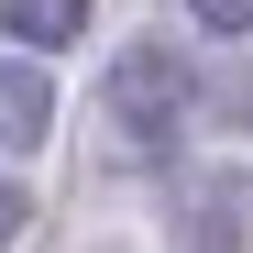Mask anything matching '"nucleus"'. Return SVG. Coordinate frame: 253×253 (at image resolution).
<instances>
[{"label":"nucleus","mask_w":253,"mask_h":253,"mask_svg":"<svg viewBox=\"0 0 253 253\" xmlns=\"http://www.w3.org/2000/svg\"><path fill=\"white\" fill-rule=\"evenodd\" d=\"M187 11H198L209 33H253V0H187Z\"/></svg>","instance_id":"5"},{"label":"nucleus","mask_w":253,"mask_h":253,"mask_svg":"<svg viewBox=\"0 0 253 253\" xmlns=\"http://www.w3.org/2000/svg\"><path fill=\"white\" fill-rule=\"evenodd\" d=\"M187 110H198V77L176 66V44H121V55H110V88H99V132H110V154L165 165V154L187 143Z\"/></svg>","instance_id":"1"},{"label":"nucleus","mask_w":253,"mask_h":253,"mask_svg":"<svg viewBox=\"0 0 253 253\" xmlns=\"http://www.w3.org/2000/svg\"><path fill=\"white\" fill-rule=\"evenodd\" d=\"M187 242L198 253H253V165H220V176L187 187Z\"/></svg>","instance_id":"2"},{"label":"nucleus","mask_w":253,"mask_h":253,"mask_svg":"<svg viewBox=\"0 0 253 253\" xmlns=\"http://www.w3.org/2000/svg\"><path fill=\"white\" fill-rule=\"evenodd\" d=\"M11 231H22V187L0 176V242H11Z\"/></svg>","instance_id":"6"},{"label":"nucleus","mask_w":253,"mask_h":253,"mask_svg":"<svg viewBox=\"0 0 253 253\" xmlns=\"http://www.w3.org/2000/svg\"><path fill=\"white\" fill-rule=\"evenodd\" d=\"M44 132H55V88L33 66H0V154H33Z\"/></svg>","instance_id":"3"},{"label":"nucleus","mask_w":253,"mask_h":253,"mask_svg":"<svg viewBox=\"0 0 253 253\" xmlns=\"http://www.w3.org/2000/svg\"><path fill=\"white\" fill-rule=\"evenodd\" d=\"M0 33L11 44H77L88 33V0H0Z\"/></svg>","instance_id":"4"}]
</instances>
